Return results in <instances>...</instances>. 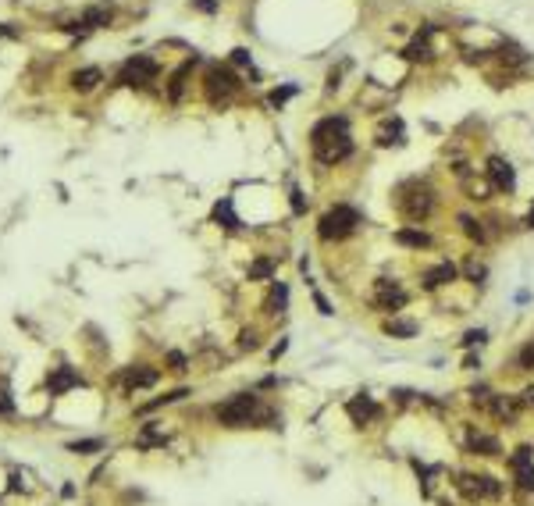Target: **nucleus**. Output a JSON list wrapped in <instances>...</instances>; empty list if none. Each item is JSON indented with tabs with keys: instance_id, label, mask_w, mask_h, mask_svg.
<instances>
[{
	"instance_id": "1",
	"label": "nucleus",
	"mask_w": 534,
	"mask_h": 506,
	"mask_svg": "<svg viewBox=\"0 0 534 506\" xmlns=\"http://www.w3.org/2000/svg\"><path fill=\"white\" fill-rule=\"evenodd\" d=\"M257 418H271V413L260 406V400L253 393H239L228 403L217 406V421H221L225 428H246V425H253Z\"/></svg>"
},
{
	"instance_id": "2",
	"label": "nucleus",
	"mask_w": 534,
	"mask_h": 506,
	"mask_svg": "<svg viewBox=\"0 0 534 506\" xmlns=\"http://www.w3.org/2000/svg\"><path fill=\"white\" fill-rule=\"evenodd\" d=\"M356 225H360V214L353 211V207L338 203V207H331V211L317 221V235L324 243H338V239H345V235H353Z\"/></svg>"
},
{
	"instance_id": "3",
	"label": "nucleus",
	"mask_w": 534,
	"mask_h": 506,
	"mask_svg": "<svg viewBox=\"0 0 534 506\" xmlns=\"http://www.w3.org/2000/svg\"><path fill=\"white\" fill-rule=\"evenodd\" d=\"M207 100L217 107V104H228L232 97H235V89H239V79L228 72V68H221V65H210V72H207Z\"/></svg>"
},
{
	"instance_id": "4",
	"label": "nucleus",
	"mask_w": 534,
	"mask_h": 506,
	"mask_svg": "<svg viewBox=\"0 0 534 506\" xmlns=\"http://www.w3.org/2000/svg\"><path fill=\"white\" fill-rule=\"evenodd\" d=\"M157 79V61L153 57H129V61L121 65V72H118V82L121 86H146V82H153Z\"/></svg>"
},
{
	"instance_id": "5",
	"label": "nucleus",
	"mask_w": 534,
	"mask_h": 506,
	"mask_svg": "<svg viewBox=\"0 0 534 506\" xmlns=\"http://www.w3.org/2000/svg\"><path fill=\"white\" fill-rule=\"evenodd\" d=\"M399 207H402V214L406 218H427L431 214V207H434V196H431V189L427 186H414V193H410V200H399Z\"/></svg>"
},
{
	"instance_id": "6",
	"label": "nucleus",
	"mask_w": 534,
	"mask_h": 506,
	"mask_svg": "<svg viewBox=\"0 0 534 506\" xmlns=\"http://www.w3.org/2000/svg\"><path fill=\"white\" fill-rule=\"evenodd\" d=\"M353 154V139L350 136H338L331 143H321V146H313V157H317L321 164H338Z\"/></svg>"
},
{
	"instance_id": "7",
	"label": "nucleus",
	"mask_w": 534,
	"mask_h": 506,
	"mask_svg": "<svg viewBox=\"0 0 534 506\" xmlns=\"http://www.w3.org/2000/svg\"><path fill=\"white\" fill-rule=\"evenodd\" d=\"M338 136H350V122H345V118H324V122L313 125L310 143L321 146V143H331V139H338Z\"/></svg>"
},
{
	"instance_id": "8",
	"label": "nucleus",
	"mask_w": 534,
	"mask_h": 506,
	"mask_svg": "<svg viewBox=\"0 0 534 506\" xmlns=\"http://www.w3.org/2000/svg\"><path fill=\"white\" fill-rule=\"evenodd\" d=\"M488 178H492V186L502 189V193H510V189L517 186L513 164H510V161H502V157H492V161H488Z\"/></svg>"
},
{
	"instance_id": "9",
	"label": "nucleus",
	"mask_w": 534,
	"mask_h": 506,
	"mask_svg": "<svg viewBox=\"0 0 534 506\" xmlns=\"http://www.w3.org/2000/svg\"><path fill=\"white\" fill-rule=\"evenodd\" d=\"M513 474H517V482L524 489H534V453L527 450V445L513 453Z\"/></svg>"
},
{
	"instance_id": "10",
	"label": "nucleus",
	"mask_w": 534,
	"mask_h": 506,
	"mask_svg": "<svg viewBox=\"0 0 534 506\" xmlns=\"http://www.w3.org/2000/svg\"><path fill=\"white\" fill-rule=\"evenodd\" d=\"M111 18H114V8H111V4H93V8H86V11H82L79 25H82V33H89V29H100V25H107Z\"/></svg>"
},
{
	"instance_id": "11",
	"label": "nucleus",
	"mask_w": 534,
	"mask_h": 506,
	"mask_svg": "<svg viewBox=\"0 0 534 506\" xmlns=\"http://www.w3.org/2000/svg\"><path fill=\"white\" fill-rule=\"evenodd\" d=\"M402 303H406V292H402L395 282H385V278H382V282H378V307H382V310H399Z\"/></svg>"
},
{
	"instance_id": "12",
	"label": "nucleus",
	"mask_w": 534,
	"mask_h": 506,
	"mask_svg": "<svg viewBox=\"0 0 534 506\" xmlns=\"http://www.w3.org/2000/svg\"><path fill=\"white\" fill-rule=\"evenodd\" d=\"M82 378L72 371V367H57L50 378H47V389L54 393V396H61V393H65V389H75V385H79Z\"/></svg>"
},
{
	"instance_id": "13",
	"label": "nucleus",
	"mask_w": 534,
	"mask_h": 506,
	"mask_svg": "<svg viewBox=\"0 0 534 506\" xmlns=\"http://www.w3.org/2000/svg\"><path fill=\"white\" fill-rule=\"evenodd\" d=\"M121 381H125V389H129V393H136V389H150V385L157 381V371H150V367H129Z\"/></svg>"
},
{
	"instance_id": "14",
	"label": "nucleus",
	"mask_w": 534,
	"mask_h": 506,
	"mask_svg": "<svg viewBox=\"0 0 534 506\" xmlns=\"http://www.w3.org/2000/svg\"><path fill=\"white\" fill-rule=\"evenodd\" d=\"M456 278V267L449 260H442L438 267H431V271L424 275V289H438V285H449Z\"/></svg>"
},
{
	"instance_id": "15",
	"label": "nucleus",
	"mask_w": 534,
	"mask_h": 506,
	"mask_svg": "<svg viewBox=\"0 0 534 506\" xmlns=\"http://www.w3.org/2000/svg\"><path fill=\"white\" fill-rule=\"evenodd\" d=\"M395 243L410 246V250H427V246H431V235L421 232V228H399V232H395Z\"/></svg>"
},
{
	"instance_id": "16",
	"label": "nucleus",
	"mask_w": 534,
	"mask_h": 506,
	"mask_svg": "<svg viewBox=\"0 0 534 506\" xmlns=\"http://www.w3.org/2000/svg\"><path fill=\"white\" fill-rule=\"evenodd\" d=\"M189 72H193V61H185V65L171 75V82H168V100H171V104L182 100V89H185V79H189Z\"/></svg>"
},
{
	"instance_id": "17",
	"label": "nucleus",
	"mask_w": 534,
	"mask_h": 506,
	"mask_svg": "<svg viewBox=\"0 0 534 506\" xmlns=\"http://www.w3.org/2000/svg\"><path fill=\"white\" fill-rule=\"evenodd\" d=\"M97 82H100V68H82L72 75V89H79V93H89Z\"/></svg>"
},
{
	"instance_id": "18",
	"label": "nucleus",
	"mask_w": 534,
	"mask_h": 506,
	"mask_svg": "<svg viewBox=\"0 0 534 506\" xmlns=\"http://www.w3.org/2000/svg\"><path fill=\"white\" fill-rule=\"evenodd\" d=\"M350 413H353V421H370L374 413H378V406H374L367 396H356V400L350 403Z\"/></svg>"
},
{
	"instance_id": "19",
	"label": "nucleus",
	"mask_w": 534,
	"mask_h": 506,
	"mask_svg": "<svg viewBox=\"0 0 534 506\" xmlns=\"http://www.w3.org/2000/svg\"><path fill=\"white\" fill-rule=\"evenodd\" d=\"M470 450L481 453V457H498V453H502V450H498V442L488 438V435H470Z\"/></svg>"
},
{
	"instance_id": "20",
	"label": "nucleus",
	"mask_w": 534,
	"mask_h": 506,
	"mask_svg": "<svg viewBox=\"0 0 534 506\" xmlns=\"http://www.w3.org/2000/svg\"><path fill=\"white\" fill-rule=\"evenodd\" d=\"M378 143H382V146L402 143V122H385V125L378 129Z\"/></svg>"
},
{
	"instance_id": "21",
	"label": "nucleus",
	"mask_w": 534,
	"mask_h": 506,
	"mask_svg": "<svg viewBox=\"0 0 534 506\" xmlns=\"http://www.w3.org/2000/svg\"><path fill=\"white\" fill-rule=\"evenodd\" d=\"M285 303H289V289L285 285H281V282H274V289H271V314H281V310H285Z\"/></svg>"
},
{
	"instance_id": "22",
	"label": "nucleus",
	"mask_w": 534,
	"mask_h": 506,
	"mask_svg": "<svg viewBox=\"0 0 534 506\" xmlns=\"http://www.w3.org/2000/svg\"><path fill=\"white\" fill-rule=\"evenodd\" d=\"M214 221H225V228H239V218L232 214V203L228 200H221L214 207Z\"/></svg>"
},
{
	"instance_id": "23",
	"label": "nucleus",
	"mask_w": 534,
	"mask_h": 506,
	"mask_svg": "<svg viewBox=\"0 0 534 506\" xmlns=\"http://www.w3.org/2000/svg\"><path fill=\"white\" fill-rule=\"evenodd\" d=\"M385 332L388 335H399V339H410V335H417V324L414 321H388Z\"/></svg>"
},
{
	"instance_id": "24",
	"label": "nucleus",
	"mask_w": 534,
	"mask_h": 506,
	"mask_svg": "<svg viewBox=\"0 0 534 506\" xmlns=\"http://www.w3.org/2000/svg\"><path fill=\"white\" fill-rule=\"evenodd\" d=\"M406 57H410V61H427V57H431V47H427V40H414L410 47H406Z\"/></svg>"
},
{
	"instance_id": "25",
	"label": "nucleus",
	"mask_w": 534,
	"mask_h": 506,
	"mask_svg": "<svg viewBox=\"0 0 534 506\" xmlns=\"http://www.w3.org/2000/svg\"><path fill=\"white\" fill-rule=\"evenodd\" d=\"M460 225H463V232L470 235V239H478V243H485V228H481V221H474V218H460Z\"/></svg>"
},
{
	"instance_id": "26",
	"label": "nucleus",
	"mask_w": 534,
	"mask_h": 506,
	"mask_svg": "<svg viewBox=\"0 0 534 506\" xmlns=\"http://www.w3.org/2000/svg\"><path fill=\"white\" fill-rule=\"evenodd\" d=\"M68 450L72 453H97V450H104V438H82V442H72Z\"/></svg>"
},
{
	"instance_id": "27",
	"label": "nucleus",
	"mask_w": 534,
	"mask_h": 506,
	"mask_svg": "<svg viewBox=\"0 0 534 506\" xmlns=\"http://www.w3.org/2000/svg\"><path fill=\"white\" fill-rule=\"evenodd\" d=\"M274 271V260H257L253 267H249V278H267Z\"/></svg>"
},
{
	"instance_id": "28",
	"label": "nucleus",
	"mask_w": 534,
	"mask_h": 506,
	"mask_svg": "<svg viewBox=\"0 0 534 506\" xmlns=\"http://www.w3.org/2000/svg\"><path fill=\"white\" fill-rule=\"evenodd\" d=\"M289 97H296V86H281V89H274V93H271V104H274V107H281Z\"/></svg>"
},
{
	"instance_id": "29",
	"label": "nucleus",
	"mask_w": 534,
	"mask_h": 506,
	"mask_svg": "<svg viewBox=\"0 0 534 506\" xmlns=\"http://www.w3.org/2000/svg\"><path fill=\"white\" fill-rule=\"evenodd\" d=\"M232 61H235V65H253V57H249L246 47H239V50H232Z\"/></svg>"
},
{
	"instance_id": "30",
	"label": "nucleus",
	"mask_w": 534,
	"mask_h": 506,
	"mask_svg": "<svg viewBox=\"0 0 534 506\" xmlns=\"http://www.w3.org/2000/svg\"><path fill=\"white\" fill-rule=\"evenodd\" d=\"M466 275H470V278H485V267H481L478 260H470V264H466Z\"/></svg>"
},
{
	"instance_id": "31",
	"label": "nucleus",
	"mask_w": 534,
	"mask_h": 506,
	"mask_svg": "<svg viewBox=\"0 0 534 506\" xmlns=\"http://www.w3.org/2000/svg\"><path fill=\"white\" fill-rule=\"evenodd\" d=\"M168 361H171V371H185V356L182 353H171Z\"/></svg>"
},
{
	"instance_id": "32",
	"label": "nucleus",
	"mask_w": 534,
	"mask_h": 506,
	"mask_svg": "<svg viewBox=\"0 0 534 506\" xmlns=\"http://www.w3.org/2000/svg\"><path fill=\"white\" fill-rule=\"evenodd\" d=\"M303 207H306V203H303V193H299V189H292V211H296V214H303Z\"/></svg>"
},
{
	"instance_id": "33",
	"label": "nucleus",
	"mask_w": 534,
	"mask_h": 506,
	"mask_svg": "<svg viewBox=\"0 0 534 506\" xmlns=\"http://www.w3.org/2000/svg\"><path fill=\"white\" fill-rule=\"evenodd\" d=\"M481 339H485V332H466L463 346H474V342H481Z\"/></svg>"
},
{
	"instance_id": "34",
	"label": "nucleus",
	"mask_w": 534,
	"mask_h": 506,
	"mask_svg": "<svg viewBox=\"0 0 534 506\" xmlns=\"http://www.w3.org/2000/svg\"><path fill=\"white\" fill-rule=\"evenodd\" d=\"M193 4H196L200 11H214V8H217V4H214V0H193Z\"/></svg>"
},
{
	"instance_id": "35",
	"label": "nucleus",
	"mask_w": 534,
	"mask_h": 506,
	"mask_svg": "<svg viewBox=\"0 0 534 506\" xmlns=\"http://www.w3.org/2000/svg\"><path fill=\"white\" fill-rule=\"evenodd\" d=\"M0 413H11V400H8V393H0Z\"/></svg>"
},
{
	"instance_id": "36",
	"label": "nucleus",
	"mask_w": 534,
	"mask_h": 506,
	"mask_svg": "<svg viewBox=\"0 0 534 506\" xmlns=\"http://www.w3.org/2000/svg\"><path fill=\"white\" fill-rule=\"evenodd\" d=\"M520 403H527V406H531V403H534V389H527V393H524V400H520Z\"/></svg>"
},
{
	"instance_id": "37",
	"label": "nucleus",
	"mask_w": 534,
	"mask_h": 506,
	"mask_svg": "<svg viewBox=\"0 0 534 506\" xmlns=\"http://www.w3.org/2000/svg\"><path fill=\"white\" fill-rule=\"evenodd\" d=\"M527 225H531V228H534V211H531V218H527Z\"/></svg>"
}]
</instances>
